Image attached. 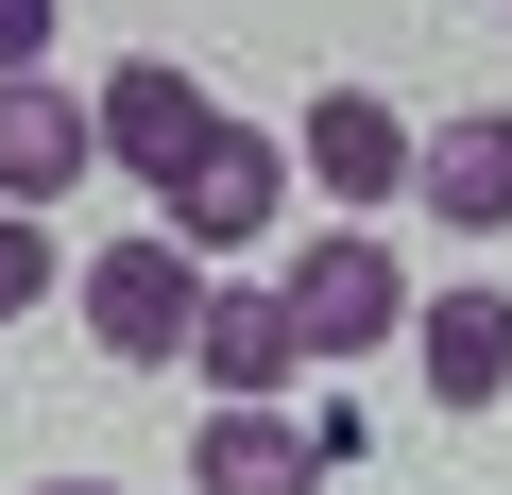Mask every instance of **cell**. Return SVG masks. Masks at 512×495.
<instances>
[{"instance_id": "1", "label": "cell", "mask_w": 512, "mask_h": 495, "mask_svg": "<svg viewBox=\"0 0 512 495\" xmlns=\"http://www.w3.org/2000/svg\"><path fill=\"white\" fill-rule=\"evenodd\" d=\"M274 325L308 342V376H325V359H376V342L410 325V257H393L376 222H308L291 257H274Z\"/></svg>"}, {"instance_id": "2", "label": "cell", "mask_w": 512, "mask_h": 495, "mask_svg": "<svg viewBox=\"0 0 512 495\" xmlns=\"http://www.w3.org/2000/svg\"><path fill=\"white\" fill-rule=\"evenodd\" d=\"M69 308H86V342L120 376H171L188 359V308H205V257H188L171 222H137V239H103V257L69 274Z\"/></svg>"}, {"instance_id": "3", "label": "cell", "mask_w": 512, "mask_h": 495, "mask_svg": "<svg viewBox=\"0 0 512 495\" xmlns=\"http://www.w3.org/2000/svg\"><path fill=\"white\" fill-rule=\"evenodd\" d=\"M154 222L188 239L205 274L239 257V239H291V137H256V120H205V154L154 188Z\"/></svg>"}, {"instance_id": "4", "label": "cell", "mask_w": 512, "mask_h": 495, "mask_svg": "<svg viewBox=\"0 0 512 495\" xmlns=\"http://www.w3.org/2000/svg\"><path fill=\"white\" fill-rule=\"evenodd\" d=\"M205 69H171V52H120L103 86H86V137H103V171H137V188H171L188 154H205Z\"/></svg>"}, {"instance_id": "5", "label": "cell", "mask_w": 512, "mask_h": 495, "mask_svg": "<svg viewBox=\"0 0 512 495\" xmlns=\"http://www.w3.org/2000/svg\"><path fill=\"white\" fill-rule=\"evenodd\" d=\"M291 171H308L342 222H376V205L410 188V103H393V86H308V137H291Z\"/></svg>"}, {"instance_id": "6", "label": "cell", "mask_w": 512, "mask_h": 495, "mask_svg": "<svg viewBox=\"0 0 512 495\" xmlns=\"http://www.w3.org/2000/svg\"><path fill=\"white\" fill-rule=\"evenodd\" d=\"M393 205H427L444 239H495V222H512V103L410 120V188H393Z\"/></svg>"}, {"instance_id": "7", "label": "cell", "mask_w": 512, "mask_h": 495, "mask_svg": "<svg viewBox=\"0 0 512 495\" xmlns=\"http://www.w3.org/2000/svg\"><path fill=\"white\" fill-rule=\"evenodd\" d=\"M103 171V137H86V86H52V69H0V205H69Z\"/></svg>"}, {"instance_id": "8", "label": "cell", "mask_w": 512, "mask_h": 495, "mask_svg": "<svg viewBox=\"0 0 512 495\" xmlns=\"http://www.w3.org/2000/svg\"><path fill=\"white\" fill-rule=\"evenodd\" d=\"M393 342L427 359V410H495V393H512V291H478V274H461V291H427Z\"/></svg>"}, {"instance_id": "9", "label": "cell", "mask_w": 512, "mask_h": 495, "mask_svg": "<svg viewBox=\"0 0 512 495\" xmlns=\"http://www.w3.org/2000/svg\"><path fill=\"white\" fill-rule=\"evenodd\" d=\"M188 495H325V427H291L274 393H256V410L222 393L205 444H188Z\"/></svg>"}, {"instance_id": "10", "label": "cell", "mask_w": 512, "mask_h": 495, "mask_svg": "<svg viewBox=\"0 0 512 495\" xmlns=\"http://www.w3.org/2000/svg\"><path fill=\"white\" fill-rule=\"evenodd\" d=\"M188 376L256 410V393H291V376H308V342L274 325V291H222V274H205V308H188Z\"/></svg>"}, {"instance_id": "11", "label": "cell", "mask_w": 512, "mask_h": 495, "mask_svg": "<svg viewBox=\"0 0 512 495\" xmlns=\"http://www.w3.org/2000/svg\"><path fill=\"white\" fill-rule=\"evenodd\" d=\"M52 308V205H0V325Z\"/></svg>"}, {"instance_id": "12", "label": "cell", "mask_w": 512, "mask_h": 495, "mask_svg": "<svg viewBox=\"0 0 512 495\" xmlns=\"http://www.w3.org/2000/svg\"><path fill=\"white\" fill-rule=\"evenodd\" d=\"M0 69H52V0H0Z\"/></svg>"}, {"instance_id": "13", "label": "cell", "mask_w": 512, "mask_h": 495, "mask_svg": "<svg viewBox=\"0 0 512 495\" xmlns=\"http://www.w3.org/2000/svg\"><path fill=\"white\" fill-rule=\"evenodd\" d=\"M35 495H120V478H35Z\"/></svg>"}]
</instances>
